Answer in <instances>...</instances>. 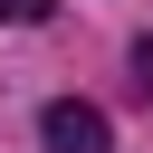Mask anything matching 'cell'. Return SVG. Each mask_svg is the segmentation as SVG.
Returning <instances> with one entry per match:
<instances>
[{
  "instance_id": "cell-1",
  "label": "cell",
  "mask_w": 153,
  "mask_h": 153,
  "mask_svg": "<svg viewBox=\"0 0 153 153\" xmlns=\"http://www.w3.org/2000/svg\"><path fill=\"white\" fill-rule=\"evenodd\" d=\"M38 134H48V153H115L105 115H96V105H76V96H57V105L38 115Z\"/></svg>"
},
{
  "instance_id": "cell-2",
  "label": "cell",
  "mask_w": 153,
  "mask_h": 153,
  "mask_svg": "<svg viewBox=\"0 0 153 153\" xmlns=\"http://www.w3.org/2000/svg\"><path fill=\"white\" fill-rule=\"evenodd\" d=\"M124 86H134V96L153 105V38H134V76H124Z\"/></svg>"
},
{
  "instance_id": "cell-3",
  "label": "cell",
  "mask_w": 153,
  "mask_h": 153,
  "mask_svg": "<svg viewBox=\"0 0 153 153\" xmlns=\"http://www.w3.org/2000/svg\"><path fill=\"white\" fill-rule=\"evenodd\" d=\"M0 19H10V29H29V19H48V0H0Z\"/></svg>"
}]
</instances>
